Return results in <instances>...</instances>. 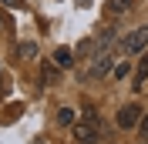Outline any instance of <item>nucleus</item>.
<instances>
[{"label": "nucleus", "mask_w": 148, "mask_h": 144, "mask_svg": "<svg viewBox=\"0 0 148 144\" xmlns=\"http://www.w3.org/2000/svg\"><path fill=\"white\" fill-rule=\"evenodd\" d=\"M145 47H148V27H138V30H131V34L118 44V54L121 57H135V54H141Z\"/></svg>", "instance_id": "f257e3e1"}, {"label": "nucleus", "mask_w": 148, "mask_h": 144, "mask_svg": "<svg viewBox=\"0 0 148 144\" xmlns=\"http://www.w3.org/2000/svg\"><path fill=\"white\" fill-rule=\"evenodd\" d=\"M98 127H101V117H98V111L94 107H88L84 111V124H77V141L81 144H91V141H98Z\"/></svg>", "instance_id": "f03ea898"}, {"label": "nucleus", "mask_w": 148, "mask_h": 144, "mask_svg": "<svg viewBox=\"0 0 148 144\" xmlns=\"http://www.w3.org/2000/svg\"><path fill=\"white\" fill-rule=\"evenodd\" d=\"M138 121H141V107L138 104H125L118 111V127H135Z\"/></svg>", "instance_id": "7ed1b4c3"}, {"label": "nucleus", "mask_w": 148, "mask_h": 144, "mask_svg": "<svg viewBox=\"0 0 148 144\" xmlns=\"http://www.w3.org/2000/svg\"><path fill=\"white\" fill-rule=\"evenodd\" d=\"M111 60H114V54H104V50H101V54H98V60L91 64V74H94V77L108 74V71H111Z\"/></svg>", "instance_id": "20e7f679"}, {"label": "nucleus", "mask_w": 148, "mask_h": 144, "mask_svg": "<svg viewBox=\"0 0 148 144\" xmlns=\"http://www.w3.org/2000/svg\"><path fill=\"white\" fill-rule=\"evenodd\" d=\"M145 84H148V57L138 64V71H135V84H131V87H135V90H145Z\"/></svg>", "instance_id": "39448f33"}, {"label": "nucleus", "mask_w": 148, "mask_h": 144, "mask_svg": "<svg viewBox=\"0 0 148 144\" xmlns=\"http://www.w3.org/2000/svg\"><path fill=\"white\" fill-rule=\"evenodd\" d=\"M54 64H57V67H71V64H74V54L67 50V47H57V54H54Z\"/></svg>", "instance_id": "423d86ee"}, {"label": "nucleus", "mask_w": 148, "mask_h": 144, "mask_svg": "<svg viewBox=\"0 0 148 144\" xmlns=\"http://www.w3.org/2000/svg\"><path fill=\"white\" fill-rule=\"evenodd\" d=\"M74 121H77V114H74V107H61V111H57V124H74Z\"/></svg>", "instance_id": "0eeeda50"}, {"label": "nucleus", "mask_w": 148, "mask_h": 144, "mask_svg": "<svg viewBox=\"0 0 148 144\" xmlns=\"http://www.w3.org/2000/svg\"><path fill=\"white\" fill-rule=\"evenodd\" d=\"M108 10H111V14H128L131 0H108Z\"/></svg>", "instance_id": "6e6552de"}, {"label": "nucleus", "mask_w": 148, "mask_h": 144, "mask_svg": "<svg viewBox=\"0 0 148 144\" xmlns=\"http://www.w3.org/2000/svg\"><path fill=\"white\" fill-rule=\"evenodd\" d=\"M111 40H114V30H111V27H108V30H104V34H101V37H98V44H94V47H98V50H104V47H108V44H111Z\"/></svg>", "instance_id": "1a4fd4ad"}, {"label": "nucleus", "mask_w": 148, "mask_h": 144, "mask_svg": "<svg viewBox=\"0 0 148 144\" xmlns=\"http://www.w3.org/2000/svg\"><path fill=\"white\" fill-rule=\"evenodd\" d=\"M138 131H141V141L148 144V114H145V117H141V121H138Z\"/></svg>", "instance_id": "9d476101"}, {"label": "nucleus", "mask_w": 148, "mask_h": 144, "mask_svg": "<svg viewBox=\"0 0 148 144\" xmlns=\"http://www.w3.org/2000/svg\"><path fill=\"white\" fill-rule=\"evenodd\" d=\"M44 81H47V84L57 81V67H44Z\"/></svg>", "instance_id": "9b49d317"}, {"label": "nucleus", "mask_w": 148, "mask_h": 144, "mask_svg": "<svg viewBox=\"0 0 148 144\" xmlns=\"http://www.w3.org/2000/svg\"><path fill=\"white\" fill-rule=\"evenodd\" d=\"M20 54H24V57H34L37 47H34V44H20Z\"/></svg>", "instance_id": "f8f14e48"}, {"label": "nucleus", "mask_w": 148, "mask_h": 144, "mask_svg": "<svg viewBox=\"0 0 148 144\" xmlns=\"http://www.w3.org/2000/svg\"><path fill=\"white\" fill-rule=\"evenodd\" d=\"M125 74H128V64L121 60V64H118V67H114V77H118V81H121V77H125Z\"/></svg>", "instance_id": "ddd939ff"}, {"label": "nucleus", "mask_w": 148, "mask_h": 144, "mask_svg": "<svg viewBox=\"0 0 148 144\" xmlns=\"http://www.w3.org/2000/svg\"><path fill=\"white\" fill-rule=\"evenodd\" d=\"M3 7H20V0H0Z\"/></svg>", "instance_id": "4468645a"}, {"label": "nucleus", "mask_w": 148, "mask_h": 144, "mask_svg": "<svg viewBox=\"0 0 148 144\" xmlns=\"http://www.w3.org/2000/svg\"><path fill=\"white\" fill-rule=\"evenodd\" d=\"M77 3H84V0H77Z\"/></svg>", "instance_id": "2eb2a0df"}, {"label": "nucleus", "mask_w": 148, "mask_h": 144, "mask_svg": "<svg viewBox=\"0 0 148 144\" xmlns=\"http://www.w3.org/2000/svg\"><path fill=\"white\" fill-rule=\"evenodd\" d=\"M37 144H40V141H37Z\"/></svg>", "instance_id": "dca6fc26"}]
</instances>
